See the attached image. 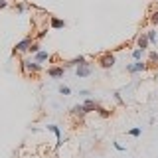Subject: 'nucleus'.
I'll return each instance as SVG.
<instances>
[{"instance_id": "obj_1", "label": "nucleus", "mask_w": 158, "mask_h": 158, "mask_svg": "<svg viewBox=\"0 0 158 158\" xmlns=\"http://www.w3.org/2000/svg\"><path fill=\"white\" fill-rule=\"evenodd\" d=\"M99 63H101V67L109 69V67H113V65H115V57H113L111 53H107V56H103L101 59H99Z\"/></svg>"}, {"instance_id": "obj_2", "label": "nucleus", "mask_w": 158, "mask_h": 158, "mask_svg": "<svg viewBox=\"0 0 158 158\" xmlns=\"http://www.w3.org/2000/svg\"><path fill=\"white\" fill-rule=\"evenodd\" d=\"M91 75V67H89V63H81V65L77 67V77H89Z\"/></svg>"}, {"instance_id": "obj_3", "label": "nucleus", "mask_w": 158, "mask_h": 158, "mask_svg": "<svg viewBox=\"0 0 158 158\" xmlns=\"http://www.w3.org/2000/svg\"><path fill=\"white\" fill-rule=\"evenodd\" d=\"M32 40L26 38V40H22V42H18L16 44V48H14V52H24V49H30V46H32Z\"/></svg>"}, {"instance_id": "obj_4", "label": "nucleus", "mask_w": 158, "mask_h": 158, "mask_svg": "<svg viewBox=\"0 0 158 158\" xmlns=\"http://www.w3.org/2000/svg\"><path fill=\"white\" fill-rule=\"evenodd\" d=\"M142 69H146V63H144V61H135L132 65H127V71H131V73L142 71Z\"/></svg>"}, {"instance_id": "obj_5", "label": "nucleus", "mask_w": 158, "mask_h": 158, "mask_svg": "<svg viewBox=\"0 0 158 158\" xmlns=\"http://www.w3.org/2000/svg\"><path fill=\"white\" fill-rule=\"evenodd\" d=\"M48 131H52L53 135L57 136V144H56V146L59 148V146H61V142H63V140H61V131H59V127H57V125H49V127H48Z\"/></svg>"}, {"instance_id": "obj_6", "label": "nucleus", "mask_w": 158, "mask_h": 158, "mask_svg": "<svg viewBox=\"0 0 158 158\" xmlns=\"http://www.w3.org/2000/svg\"><path fill=\"white\" fill-rule=\"evenodd\" d=\"M48 75L57 79V77H63V67H49L48 69Z\"/></svg>"}, {"instance_id": "obj_7", "label": "nucleus", "mask_w": 158, "mask_h": 158, "mask_svg": "<svg viewBox=\"0 0 158 158\" xmlns=\"http://www.w3.org/2000/svg\"><path fill=\"white\" fill-rule=\"evenodd\" d=\"M83 109H85V113H91V111H97V103L91 101V99H87L85 103H83Z\"/></svg>"}, {"instance_id": "obj_8", "label": "nucleus", "mask_w": 158, "mask_h": 158, "mask_svg": "<svg viewBox=\"0 0 158 158\" xmlns=\"http://www.w3.org/2000/svg\"><path fill=\"white\" fill-rule=\"evenodd\" d=\"M52 28H53V30L65 28V22H63V20H59V18H56V16H53V18H52Z\"/></svg>"}, {"instance_id": "obj_9", "label": "nucleus", "mask_w": 158, "mask_h": 158, "mask_svg": "<svg viewBox=\"0 0 158 158\" xmlns=\"http://www.w3.org/2000/svg\"><path fill=\"white\" fill-rule=\"evenodd\" d=\"M146 48H148V38L146 36H138V49H140V52H144Z\"/></svg>"}, {"instance_id": "obj_10", "label": "nucleus", "mask_w": 158, "mask_h": 158, "mask_svg": "<svg viewBox=\"0 0 158 158\" xmlns=\"http://www.w3.org/2000/svg\"><path fill=\"white\" fill-rule=\"evenodd\" d=\"M24 67L30 69V71H38L42 65H40V63H36V61H24Z\"/></svg>"}, {"instance_id": "obj_11", "label": "nucleus", "mask_w": 158, "mask_h": 158, "mask_svg": "<svg viewBox=\"0 0 158 158\" xmlns=\"http://www.w3.org/2000/svg\"><path fill=\"white\" fill-rule=\"evenodd\" d=\"M46 59H49L48 52H38L36 53V63H42V61H46Z\"/></svg>"}, {"instance_id": "obj_12", "label": "nucleus", "mask_w": 158, "mask_h": 158, "mask_svg": "<svg viewBox=\"0 0 158 158\" xmlns=\"http://www.w3.org/2000/svg\"><path fill=\"white\" fill-rule=\"evenodd\" d=\"M81 63H85V57H83V56H79V57H75V59H71V61H69L67 63V65H81Z\"/></svg>"}, {"instance_id": "obj_13", "label": "nucleus", "mask_w": 158, "mask_h": 158, "mask_svg": "<svg viewBox=\"0 0 158 158\" xmlns=\"http://www.w3.org/2000/svg\"><path fill=\"white\" fill-rule=\"evenodd\" d=\"M146 38H148V42H150V44H156V32H154V30H150V32L146 34Z\"/></svg>"}, {"instance_id": "obj_14", "label": "nucleus", "mask_w": 158, "mask_h": 158, "mask_svg": "<svg viewBox=\"0 0 158 158\" xmlns=\"http://www.w3.org/2000/svg\"><path fill=\"white\" fill-rule=\"evenodd\" d=\"M73 113L75 115H85V109H83V105H75L73 107Z\"/></svg>"}, {"instance_id": "obj_15", "label": "nucleus", "mask_w": 158, "mask_h": 158, "mask_svg": "<svg viewBox=\"0 0 158 158\" xmlns=\"http://www.w3.org/2000/svg\"><path fill=\"white\" fill-rule=\"evenodd\" d=\"M97 113L101 117H109V115H111V111H107V109H103V107H97Z\"/></svg>"}, {"instance_id": "obj_16", "label": "nucleus", "mask_w": 158, "mask_h": 158, "mask_svg": "<svg viewBox=\"0 0 158 158\" xmlns=\"http://www.w3.org/2000/svg\"><path fill=\"white\" fill-rule=\"evenodd\" d=\"M59 93H61V95H69V93H71V89H69L67 85H61V87H59Z\"/></svg>"}, {"instance_id": "obj_17", "label": "nucleus", "mask_w": 158, "mask_h": 158, "mask_svg": "<svg viewBox=\"0 0 158 158\" xmlns=\"http://www.w3.org/2000/svg\"><path fill=\"white\" fill-rule=\"evenodd\" d=\"M128 135H131V136H138V135H140V128H131V131H128Z\"/></svg>"}, {"instance_id": "obj_18", "label": "nucleus", "mask_w": 158, "mask_h": 158, "mask_svg": "<svg viewBox=\"0 0 158 158\" xmlns=\"http://www.w3.org/2000/svg\"><path fill=\"white\" fill-rule=\"evenodd\" d=\"M28 52H32V53H38V52H40V46H38V44H32Z\"/></svg>"}, {"instance_id": "obj_19", "label": "nucleus", "mask_w": 158, "mask_h": 158, "mask_svg": "<svg viewBox=\"0 0 158 158\" xmlns=\"http://www.w3.org/2000/svg\"><path fill=\"white\" fill-rule=\"evenodd\" d=\"M140 56H142L140 49H135V52H132V57H135V59H140Z\"/></svg>"}, {"instance_id": "obj_20", "label": "nucleus", "mask_w": 158, "mask_h": 158, "mask_svg": "<svg viewBox=\"0 0 158 158\" xmlns=\"http://www.w3.org/2000/svg\"><path fill=\"white\" fill-rule=\"evenodd\" d=\"M113 146H115V148H117V150H121V152H123V150H125V146H121V144H118V142H115V144H113Z\"/></svg>"}, {"instance_id": "obj_21", "label": "nucleus", "mask_w": 158, "mask_h": 158, "mask_svg": "<svg viewBox=\"0 0 158 158\" xmlns=\"http://www.w3.org/2000/svg\"><path fill=\"white\" fill-rule=\"evenodd\" d=\"M152 22H154V24H158V12L154 14V16H152Z\"/></svg>"}, {"instance_id": "obj_22", "label": "nucleus", "mask_w": 158, "mask_h": 158, "mask_svg": "<svg viewBox=\"0 0 158 158\" xmlns=\"http://www.w3.org/2000/svg\"><path fill=\"white\" fill-rule=\"evenodd\" d=\"M6 6V0H0V8H4Z\"/></svg>"}]
</instances>
